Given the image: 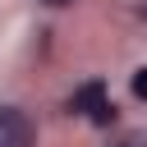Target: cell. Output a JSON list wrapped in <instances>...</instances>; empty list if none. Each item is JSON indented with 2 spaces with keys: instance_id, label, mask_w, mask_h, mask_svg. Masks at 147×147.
Instances as JSON below:
<instances>
[{
  "instance_id": "6da1fadb",
  "label": "cell",
  "mask_w": 147,
  "mask_h": 147,
  "mask_svg": "<svg viewBox=\"0 0 147 147\" xmlns=\"http://www.w3.org/2000/svg\"><path fill=\"white\" fill-rule=\"evenodd\" d=\"M69 110L87 115L92 124H110V119H115V106L106 101V87H101V83H83V87L69 96Z\"/></svg>"
},
{
  "instance_id": "7a4b0ae2",
  "label": "cell",
  "mask_w": 147,
  "mask_h": 147,
  "mask_svg": "<svg viewBox=\"0 0 147 147\" xmlns=\"http://www.w3.org/2000/svg\"><path fill=\"white\" fill-rule=\"evenodd\" d=\"M37 133H32V119L14 106H0V147H32Z\"/></svg>"
},
{
  "instance_id": "3957f363",
  "label": "cell",
  "mask_w": 147,
  "mask_h": 147,
  "mask_svg": "<svg viewBox=\"0 0 147 147\" xmlns=\"http://www.w3.org/2000/svg\"><path fill=\"white\" fill-rule=\"evenodd\" d=\"M133 96H138V101H147V64L133 74Z\"/></svg>"
},
{
  "instance_id": "277c9868",
  "label": "cell",
  "mask_w": 147,
  "mask_h": 147,
  "mask_svg": "<svg viewBox=\"0 0 147 147\" xmlns=\"http://www.w3.org/2000/svg\"><path fill=\"white\" fill-rule=\"evenodd\" d=\"M110 147H147V142H142L138 133H124V138H119V142H110Z\"/></svg>"
},
{
  "instance_id": "5b68a950",
  "label": "cell",
  "mask_w": 147,
  "mask_h": 147,
  "mask_svg": "<svg viewBox=\"0 0 147 147\" xmlns=\"http://www.w3.org/2000/svg\"><path fill=\"white\" fill-rule=\"evenodd\" d=\"M41 5H51V9H64V5H74V0H41Z\"/></svg>"
}]
</instances>
